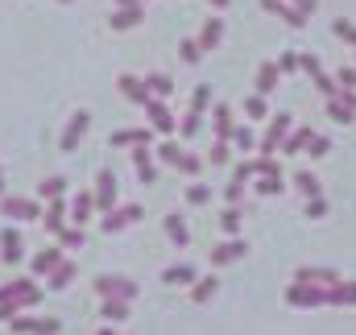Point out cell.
I'll list each match as a JSON object with an SVG mask.
<instances>
[{"label": "cell", "mask_w": 356, "mask_h": 335, "mask_svg": "<svg viewBox=\"0 0 356 335\" xmlns=\"http://www.w3.org/2000/svg\"><path fill=\"white\" fill-rule=\"evenodd\" d=\"M153 141V128H120V133H112V149H120V145H149Z\"/></svg>", "instance_id": "14"}, {"label": "cell", "mask_w": 356, "mask_h": 335, "mask_svg": "<svg viewBox=\"0 0 356 335\" xmlns=\"http://www.w3.org/2000/svg\"><path fill=\"white\" fill-rule=\"evenodd\" d=\"M207 104H212V87H195V104H191V112H207Z\"/></svg>", "instance_id": "43"}, {"label": "cell", "mask_w": 356, "mask_h": 335, "mask_svg": "<svg viewBox=\"0 0 356 335\" xmlns=\"http://www.w3.org/2000/svg\"><path fill=\"white\" fill-rule=\"evenodd\" d=\"M133 170H137L141 182H153V178H158V166H153V157H149V145H133Z\"/></svg>", "instance_id": "13"}, {"label": "cell", "mask_w": 356, "mask_h": 335, "mask_svg": "<svg viewBox=\"0 0 356 335\" xmlns=\"http://www.w3.org/2000/svg\"><path fill=\"white\" fill-rule=\"evenodd\" d=\"M241 195H245V182H236V178H232V182H228V191H224V199H228V207H241V203H245Z\"/></svg>", "instance_id": "39"}, {"label": "cell", "mask_w": 356, "mask_h": 335, "mask_svg": "<svg viewBox=\"0 0 356 335\" xmlns=\"http://www.w3.org/2000/svg\"><path fill=\"white\" fill-rule=\"evenodd\" d=\"M332 33H336L340 41H348V46H356V25H353V21H344V17H340V21L332 25Z\"/></svg>", "instance_id": "34"}, {"label": "cell", "mask_w": 356, "mask_h": 335, "mask_svg": "<svg viewBox=\"0 0 356 335\" xmlns=\"http://www.w3.org/2000/svg\"><path fill=\"white\" fill-rule=\"evenodd\" d=\"M199 120H203V112H187V120H182V137H195V133H199Z\"/></svg>", "instance_id": "48"}, {"label": "cell", "mask_w": 356, "mask_h": 335, "mask_svg": "<svg viewBox=\"0 0 356 335\" xmlns=\"http://www.w3.org/2000/svg\"><path fill=\"white\" fill-rule=\"evenodd\" d=\"M228 162V141H216L212 145V166H224Z\"/></svg>", "instance_id": "54"}, {"label": "cell", "mask_w": 356, "mask_h": 335, "mask_svg": "<svg viewBox=\"0 0 356 335\" xmlns=\"http://www.w3.org/2000/svg\"><path fill=\"white\" fill-rule=\"evenodd\" d=\"M307 216H311V220H324V216H328V199H324V195L311 199V203H307Z\"/></svg>", "instance_id": "50"}, {"label": "cell", "mask_w": 356, "mask_h": 335, "mask_svg": "<svg viewBox=\"0 0 356 335\" xmlns=\"http://www.w3.org/2000/svg\"><path fill=\"white\" fill-rule=\"evenodd\" d=\"M137 220H141V207H137V203H129V207H112L108 220H104V232H108V236H112V232H124V228L137 224Z\"/></svg>", "instance_id": "6"}, {"label": "cell", "mask_w": 356, "mask_h": 335, "mask_svg": "<svg viewBox=\"0 0 356 335\" xmlns=\"http://www.w3.org/2000/svg\"><path fill=\"white\" fill-rule=\"evenodd\" d=\"M278 79H282V70H278V62H265V66L257 70V95H270V91L278 87Z\"/></svg>", "instance_id": "20"}, {"label": "cell", "mask_w": 356, "mask_h": 335, "mask_svg": "<svg viewBox=\"0 0 356 335\" xmlns=\"http://www.w3.org/2000/svg\"><path fill=\"white\" fill-rule=\"evenodd\" d=\"M286 303L290 307H324L328 303V286H307V282H294L286 290Z\"/></svg>", "instance_id": "1"}, {"label": "cell", "mask_w": 356, "mask_h": 335, "mask_svg": "<svg viewBox=\"0 0 356 335\" xmlns=\"http://www.w3.org/2000/svg\"><path fill=\"white\" fill-rule=\"evenodd\" d=\"M145 87H149V91H158V95H170V79H166V75H149V79H145Z\"/></svg>", "instance_id": "42"}, {"label": "cell", "mask_w": 356, "mask_h": 335, "mask_svg": "<svg viewBox=\"0 0 356 335\" xmlns=\"http://www.w3.org/2000/svg\"><path fill=\"white\" fill-rule=\"evenodd\" d=\"M328 116H332V120H340V124H348V120H353V108H348V104H340V99H328Z\"/></svg>", "instance_id": "35"}, {"label": "cell", "mask_w": 356, "mask_h": 335, "mask_svg": "<svg viewBox=\"0 0 356 335\" xmlns=\"http://www.w3.org/2000/svg\"><path fill=\"white\" fill-rule=\"evenodd\" d=\"M315 87H319V91H324V95H328V99H336V83H332V79H328V75H324V70H319V75H315Z\"/></svg>", "instance_id": "52"}, {"label": "cell", "mask_w": 356, "mask_h": 335, "mask_svg": "<svg viewBox=\"0 0 356 335\" xmlns=\"http://www.w3.org/2000/svg\"><path fill=\"white\" fill-rule=\"evenodd\" d=\"M245 257H249V245L241 236H232V240L212 249V265H232V261H245Z\"/></svg>", "instance_id": "5"}, {"label": "cell", "mask_w": 356, "mask_h": 335, "mask_svg": "<svg viewBox=\"0 0 356 335\" xmlns=\"http://www.w3.org/2000/svg\"><path fill=\"white\" fill-rule=\"evenodd\" d=\"M37 195H41L46 203H50V199H62V195H66V178H46Z\"/></svg>", "instance_id": "30"}, {"label": "cell", "mask_w": 356, "mask_h": 335, "mask_svg": "<svg viewBox=\"0 0 356 335\" xmlns=\"http://www.w3.org/2000/svg\"><path fill=\"white\" fill-rule=\"evenodd\" d=\"M220 37H224V21H220V17H212V21L203 25V37H199V46H203V50H212V46H220Z\"/></svg>", "instance_id": "26"}, {"label": "cell", "mask_w": 356, "mask_h": 335, "mask_svg": "<svg viewBox=\"0 0 356 335\" xmlns=\"http://www.w3.org/2000/svg\"><path fill=\"white\" fill-rule=\"evenodd\" d=\"M220 228H224V236H241V211L228 207V211L220 216Z\"/></svg>", "instance_id": "33"}, {"label": "cell", "mask_w": 356, "mask_h": 335, "mask_svg": "<svg viewBox=\"0 0 356 335\" xmlns=\"http://www.w3.org/2000/svg\"><path fill=\"white\" fill-rule=\"evenodd\" d=\"M232 141H236L241 149H253V145H257V137H253V128H232Z\"/></svg>", "instance_id": "44"}, {"label": "cell", "mask_w": 356, "mask_h": 335, "mask_svg": "<svg viewBox=\"0 0 356 335\" xmlns=\"http://www.w3.org/2000/svg\"><path fill=\"white\" fill-rule=\"evenodd\" d=\"M307 145H311V128H299L294 137H286V141H282V149H286V153H299V149H307Z\"/></svg>", "instance_id": "32"}, {"label": "cell", "mask_w": 356, "mask_h": 335, "mask_svg": "<svg viewBox=\"0 0 356 335\" xmlns=\"http://www.w3.org/2000/svg\"><path fill=\"white\" fill-rule=\"evenodd\" d=\"M299 70H307V75L315 79V75H319V58H315V54H307V58H299Z\"/></svg>", "instance_id": "55"}, {"label": "cell", "mask_w": 356, "mask_h": 335, "mask_svg": "<svg viewBox=\"0 0 356 335\" xmlns=\"http://www.w3.org/2000/svg\"><path fill=\"white\" fill-rule=\"evenodd\" d=\"M245 112H249L253 120H261V116L270 112V104H265V95H253V99H245Z\"/></svg>", "instance_id": "36"}, {"label": "cell", "mask_w": 356, "mask_h": 335, "mask_svg": "<svg viewBox=\"0 0 356 335\" xmlns=\"http://www.w3.org/2000/svg\"><path fill=\"white\" fill-rule=\"evenodd\" d=\"M58 240H62V249H79V245H83V232H79V228H62Z\"/></svg>", "instance_id": "40"}, {"label": "cell", "mask_w": 356, "mask_h": 335, "mask_svg": "<svg viewBox=\"0 0 356 335\" xmlns=\"http://www.w3.org/2000/svg\"><path fill=\"white\" fill-rule=\"evenodd\" d=\"M120 91L129 95V104H141V108L153 99V95H149V87H145L141 79H133V75H124V79H120Z\"/></svg>", "instance_id": "15"}, {"label": "cell", "mask_w": 356, "mask_h": 335, "mask_svg": "<svg viewBox=\"0 0 356 335\" xmlns=\"http://www.w3.org/2000/svg\"><path fill=\"white\" fill-rule=\"evenodd\" d=\"M299 12H315V0H299Z\"/></svg>", "instance_id": "58"}, {"label": "cell", "mask_w": 356, "mask_h": 335, "mask_svg": "<svg viewBox=\"0 0 356 335\" xmlns=\"http://www.w3.org/2000/svg\"><path fill=\"white\" fill-rule=\"evenodd\" d=\"M294 282H307V286H328V290H332V286H336V282H340V278H336V274H332V269H311V265H303V269H299V278H294Z\"/></svg>", "instance_id": "17"}, {"label": "cell", "mask_w": 356, "mask_h": 335, "mask_svg": "<svg viewBox=\"0 0 356 335\" xmlns=\"http://www.w3.org/2000/svg\"><path fill=\"white\" fill-rule=\"evenodd\" d=\"M66 228V199H50L46 207V232H62Z\"/></svg>", "instance_id": "19"}, {"label": "cell", "mask_w": 356, "mask_h": 335, "mask_svg": "<svg viewBox=\"0 0 356 335\" xmlns=\"http://www.w3.org/2000/svg\"><path fill=\"white\" fill-rule=\"evenodd\" d=\"M328 307H356V282H336L328 290Z\"/></svg>", "instance_id": "18"}, {"label": "cell", "mask_w": 356, "mask_h": 335, "mask_svg": "<svg viewBox=\"0 0 356 335\" xmlns=\"http://www.w3.org/2000/svg\"><path fill=\"white\" fill-rule=\"evenodd\" d=\"M278 70H282V75H294V70H299V54H282V58H278Z\"/></svg>", "instance_id": "51"}, {"label": "cell", "mask_w": 356, "mask_h": 335, "mask_svg": "<svg viewBox=\"0 0 356 335\" xmlns=\"http://www.w3.org/2000/svg\"><path fill=\"white\" fill-rule=\"evenodd\" d=\"M141 17H145V8L141 4H129V8H120L112 17V29H133V25H141Z\"/></svg>", "instance_id": "24"}, {"label": "cell", "mask_w": 356, "mask_h": 335, "mask_svg": "<svg viewBox=\"0 0 356 335\" xmlns=\"http://www.w3.org/2000/svg\"><path fill=\"white\" fill-rule=\"evenodd\" d=\"M95 294H104V298H124V303H129V298H137V286H133L129 278H108V274H104V278H95Z\"/></svg>", "instance_id": "3"}, {"label": "cell", "mask_w": 356, "mask_h": 335, "mask_svg": "<svg viewBox=\"0 0 356 335\" xmlns=\"http://www.w3.org/2000/svg\"><path fill=\"white\" fill-rule=\"evenodd\" d=\"M286 133H290V112H278L274 120H270V128H265V137H261V153L270 157L282 141H286Z\"/></svg>", "instance_id": "2"}, {"label": "cell", "mask_w": 356, "mask_h": 335, "mask_svg": "<svg viewBox=\"0 0 356 335\" xmlns=\"http://www.w3.org/2000/svg\"><path fill=\"white\" fill-rule=\"evenodd\" d=\"M116 4H120V8H129V4H145V0H116Z\"/></svg>", "instance_id": "60"}, {"label": "cell", "mask_w": 356, "mask_h": 335, "mask_svg": "<svg viewBox=\"0 0 356 335\" xmlns=\"http://www.w3.org/2000/svg\"><path fill=\"white\" fill-rule=\"evenodd\" d=\"M158 153H162V162H170V166H178V157H182V149H178L174 141H166V145H162Z\"/></svg>", "instance_id": "49"}, {"label": "cell", "mask_w": 356, "mask_h": 335, "mask_svg": "<svg viewBox=\"0 0 356 335\" xmlns=\"http://www.w3.org/2000/svg\"><path fill=\"white\" fill-rule=\"evenodd\" d=\"M162 282H170V286H195L199 282V269L195 265H170L162 274Z\"/></svg>", "instance_id": "16"}, {"label": "cell", "mask_w": 356, "mask_h": 335, "mask_svg": "<svg viewBox=\"0 0 356 335\" xmlns=\"http://www.w3.org/2000/svg\"><path fill=\"white\" fill-rule=\"evenodd\" d=\"M207 4H212V8H228L232 0H207Z\"/></svg>", "instance_id": "59"}, {"label": "cell", "mask_w": 356, "mask_h": 335, "mask_svg": "<svg viewBox=\"0 0 356 335\" xmlns=\"http://www.w3.org/2000/svg\"><path fill=\"white\" fill-rule=\"evenodd\" d=\"M62 261H66V257H62V249H41V253L29 261V274H33V278H50Z\"/></svg>", "instance_id": "8"}, {"label": "cell", "mask_w": 356, "mask_h": 335, "mask_svg": "<svg viewBox=\"0 0 356 335\" xmlns=\"http://www.w3.org/2000/svg\"><path fill=\"white\" fill-rule=\"evenodd\" d=\"M166 236L178 245V249H187L191 245V232H187V220L182 216H166Z\"/></svg>", "instance_id": "22"}, {"label": "cell", "mask_w": 356, "mask_h": 335, "mask_svg": "<svg viewBox=\"0 0 356 335\" xmlns=\"http://www.w3.org/2000/svg\"><path fill=\"white\" fill-rule=\"evenodd\" d=\"M340 83H344L348 91H356V70H353V66H344V70H340Z\"/></svg>", "instance_id": "56"}, {"label": "cell", "mask_w": 356, "mask_h": 335, "mask_svg": "<svg viewBox=\"0 0 356 335\" xmlns=\"http://www.w3.org/2000/svg\"><path fill=\"white\" fill-rule=\"evenodd\" d=\"M294 186H299L307 199H319V195H324V191H319V178H315L311 170H299V174H294Z\"/></svg>", "instance_id": "27"}, {"label": "cell", "mask_w": 356, "mask_h": 335, "mask_svg": "<svg viewBox=\"0 0 356 335\" xmlns=\"http://www.w3.org/2000/svg\"><path fill=\"white\" fill-rule=\"evenodd\" d=\"M71 278H75V265H71V261H62V265H58V269H54V274H50L46 282H50V290H62V286H66Z\"/></svg>", "instance_id": "31"}, {"label": "cell", "mask_w": 356, "mask_h": 335, "mask_svg": "<svg viewBox=\"0 0 356 335\" xmlns=\"http://www.w3.org/2000/svg\"><path fill=\"white\" fill-rule=\"evenodd\" d=\"M21 257H25V245H21V232H17V228H8V232H0V261H4V265H21Z\"/></svg>", "instance_id": "7"}, {"label": "cell", "mask_w": 356, "mask_h": 335, "mask_svg": "<svg viewBox=\"0 0 356 335\" xmlns=\"http://www.w3.org/2000/svg\"><path fill=\"white\" fill-rule=\"evenodd\" d=\"M187 199H191V203H195V207H203V203H207V199H212V191H207V186H203V182H195V186H191V191H187Z\"/></svg>", "instance_id": "47"}, {"label": "cell", "mask_w": 356, "mask_h": 335, "mask_svg": "<svg viewBox=\"0 0 356 335\" xmlns=\"http://www.w3.org/2000/svg\"><path fill=\"white\" fill-rule=\"evenodd\" d=\"M100 335H116V332H112V327H108V332H100Z\"/></svg>", "instance_id": "61"}, {"label": "cell", "mask_w": 356, "mask_h": 335, "mask_svg": "<svg viewBox=\"0 0 356 335\" xmlns=\"http://www.w3.org/2000/svg\"><path fill=\"white\" fill-rule=\"evenodd\" d=\"M178 170H182V174H199V170H203V162H199L195 153H182V157H178Z\"/></svg>", "instance_id": "45"}, {"label": "cell", "mask_w": 356, "mask_h": 335, "mask_svg": "<svg viewBox=\"0 0 356 335\" xmlns=\"http://www.w3.org/2000/svg\"><path fill=\"white\" fill-rule=\"evenodd\" d=\"M87 124H91V116H87V112H75V116L66 120V133H62V149H66V153H71V149H75V145L83 141Z\"/></svg>", "instance_id": "11"}, {"label": "cell", "mask_w": 356, "mask_h": 335, "mask_svg": "<svg viewBox=\"0 0 356 335\" xmlns=\"http://www.w3.org/2000/svg\"><path fill=\"white\" fill-rule=\"evenodd\" d=\"M261 8H265V12H278V17H282V21H290V25H303V21H307V12H299V8H286L282 0H261Z\"/></svg>", "instance_id": "25"}, {"label": "cell", "mask_w": 356, "mask_h": 335, "mask_svg": "<svg viewBox=\"0 0 356 335\" xmlns=\"http://www.w3.org/2000/svg\"><path fill=\"white\" fill-rule=\"evenodd\" d=\"M307 149H311V157H324V153L332 149V141H328V137H311V145H307Z\"/></svg>", "instance_id": "53"}, {"label": "cell", "mask_w": 356, "mask_h": 335, "mask_svg": "<svg viewBox=\"0 0 356 335\" xmlns=\"http://www.w3.org/2000/svg\"><path fill=\"white\" fill-rule=\"evenodd\" d=\"M8 323L21 335H58V319H21V315H12Z\"/></svg>", "instance_id": "9"}, {"label": "cell", "mask_w": 356, "mask_h": 335, "mask_svg": "<svg viewBox=\"0 0 356 335\" xmlns=\"http://www.w3.org/2000/svg\"><path fill=\"white\" fill-rule=\"evenodd\" d=\"M216 290H220V282H216V278H199V282H195V290H191V298H195V303H212V294H216Z\"/></svg>", "instance_id": "29"}, {"label": "cell", "mask_w": 356, "mask_h": 335, "mask_svg": "<svg viewBox=\"0 0 356 335\" xmlns=\"http://www.w3.org/2000/svg\"><path fill=\"white\" fill-rule=\"evenodd\" d=\"M91 195H95V207H100V211H112V207H116V174H112V170H100Z\"/></svg>", "instance_id": "4"}, {"label": "cell", "mask_w": 356, "mask_h": 335, "mask_svg": "<svg viewBox=\"0 0 356 335\" xmlns=\"http://www.w3.org/2000/svg\"><path fill=\"white\" fill-rule=\"evenodd\" d=\"M199 54H203V46H199V41H182V62H187V66H195V62H199Z\"/></svg>", "instance_id": "41"}, {"label": "cell", "mask_w": 356, "mask_h": 335, "mask_svg": "<svg viewBox=\"0 0 356 335\" xmlns=\"http://www.w3.org/2000/svg\"><path fill=\"white\" fill-rule=\"evenodd\" d=\"M257 195H282V178H257Z\"/></svg>", "instance_id": "38"}, {"label": "cell", "mask_w": 356, "mask_h": 335, "mask_svg": "<svg viewBox=\"0 0 356 335\" xmlns=\"http://www.w3.org/2000/svg\"><path fill=\"white\" fill-rule=\"evenodd\" d=\"M232 178H236V182H249V178H257V162H241V166L232 170Z\"/></svg>", "instance_id": "46"}, {"label": "cell", "mask_w": 356, "mask_h": 335, "mask_svg": "<svg viewBox=\"0 0 356 335\" xmlns=\"http://www.w3.org/2000/svg\"><path fill=\"white\" fill-rule=\"evenodd\" d=\"M145 116H149V124H153L158 133H174V116H170V108H166L162 99H149V104H145Z\"/></svg>", "instance_id": "12"}, {"label": "cell", "mask_w": 356, "mask_h": 335, "mask_svg": "<svg viewBox=\"0 0 356 335\" xmlns=\"http://www.w3.org/2000/svg\"><path fill=\"white\" fill-rule=\"evenodd\" d=\"M232 137V108H216V141H228Z\"/></svg>", "instance_id": "28"}, {"label": "cell", "mask_w": 356, "mask_h": 335, "mask_svg": "<svg viewBox=\"0 0 356 335\" xmlns=\"http://www.w3.org/2000/svg\"><path fill=\"white\" fill-rule=\"evenodd\" d=\"M66 207H71V220H75V224H83V220L95 211V195H87V191H83V195H75Z\"/></svg>", "instance_id": "21"}, {"label": "cell", "mask_w": 356, "mask_h": 335, "mask_svg": "<svg viewBox=\"0 0 356 335\" xmlns=\"http://www.w3.org/2000/svg\"><path fill=\"white\" fill-rule=\"evenodd\" d=\"M340 99H344V104H348V108H353V116H356V91H344V95H340Z\"/></svg>", "instance_id": "57"}, {"label": "cell", "mask_w": 356, "mask_h": 335, "mask_svg": "<svg viewBox=\"0 0 356 335\" xmlns=\"http://www.w3.org/2000/svg\"><path fill=\"white\" fill-rule=\"evenodd\" d=\"M0 211H4L8 220H37V216H41V207H37L33 199H0Z\"/></svg>", "instance_id": "10"}, {"label": "cell", "mask_w": 356, "mask_h": 335, "mask_svg": "<svg viewBox=\"0 0 356 335\" xmlns=\"http://www.w3.org/2000/svg\"><path fill=\"white\" fill-rule=\"evenodd\" d=\"M100 315H104L108 323H124V319H129V303H124V298H104V303H100Z\"/></svg>", "instance_id": "23"}, {"label": "cell", "mask_w": 356, "mask_h": 335, "mask_svg": "<svg viewBox=\"0 0 356 335\" xmlns=\"http://www.w3.org/2000/svg\"><path fill=\"white\" fill-rule=\"evenodd\" d=\"M257 174H265V178H282V166H278L274 157H257Z\"/></svg>", "instance_id": "37"}]
</instances>
